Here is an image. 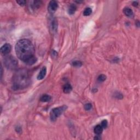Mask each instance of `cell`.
I'll return each mask as SVG.
<instances>
[{
    "label": "cell",
    "instance_id": "cell-13",
    "mask_svg": "<svg viewBox=\"0 0 140 140\" xmlns=\"http://www.w3.org/2000/svg\"><path fill=\"white\" fill-rule=\"evenodd\" d=\"M103 131V128L101 127V125H97L96 127H94V131L95 134H96L97 135H100L102 134Z\"/></svg>",
    "mask_w": 140,
    "mask_h": 140
},
{
    "label": "cell",
    "instance_id": "cell-4",
    "mask_svg": "<svg viewBox=\"0 0 140 140\" xmlns=\"http://www.w3.org/2000/svg\"><path fill=\"white\" fill-rule=\"evenodd\" d=\"M67 108V106L63 105L62 106L54 108L51 110L50 112V118L51 121H55L58 117H59Z\"/></svg>",
    "mask_w": 140,
    "mask_h": 140
},
{
    "label": "cell",
    "instance_id": "cell-7",
    "mask_svg": "<svg viewBox=\"0 0 140 140\" xmlns=\"http://www.w3.org/2000/svg\"><path fill=\"white\" fill-rule=\"evenodd\" d=\"M50 23V29L53 33H55L57 30V21L55 18L51 20Z\"/></svg>",
    "mask_w": 140,
    "mask_h": 140
},
{
    "label": "cell",
    "instance_id": "cell-10",
    "mask_svg": "<svg viewBox=\"0 0 140 140\" xmlns=\"http://www.w3.org/2000/svg\"><path fill=\"white\" fill-rule=\"evenodd\" d=\"M42 5V1H33L31 2V7L32 9L35 10L38 9Z\"/></svg>",
    "mask_w": 140,
    "mask_h": 140
},
{
    "label": "cell",
    "instance_id": "cell-2",
    "mask_svg": "<svg viewBox=\"0 0 140 140\" xmlns=\"http://www.w3.org/2000/svg\"><path fill=\"white\" fill-rule=\"evenodd\" d=\"M30 84V77L26 69H20L14 73L12 79V87L15 90L27 88Z\"/></svg>",
    "mask_w": 140,
    "mask_h": 140
},
{
    "label": "cell",
    "instance_id": "cell-23",
    "mask_svg": "<svg viewBox=\"0 0 140 140\" xmlns=\"http://www.w3.org/2000/svg\"><path fill=\"white\" fill-rule=\"evenodd\" d=\"M16 131H17L18 133H19V132H21V127H17V128H16Z\"/></svg>",
    "mask_w": 140,
    "mask_h": 140
},
{
    "label": "cell",
    "instance_id": "cell-11",
    "mask_svg": "<svg viewBox=\"0 0 140 140\" xmlns=\"http://www.w3.org/2000/svg\"><path fill=\"white\" fill-rule=\"evenodd\" d=\"M72 90V87L69 83L65 84L63 87V91L66 94H69Z\"/></svg>",
    "mask_w": 140,
    "mask_h": 140
},
{
    "label": "cell",
    "instance_id": "cell-14",
    "mask_svg": "<svg viewBox=\"0 0 140 140\" xmlns=\"http://www.w3.org/2000/svg\"><path fill=\"white\" fill-rule=\"evenodd\" d=\"M51 96L45 94L42 96L41 99H40V101L42 102H48L49 101H51Z\"/></svg>",
    "mask_w": 140,
    "mask_h": 140
},
{
    "label": "cell",
    "instance_id": "cell-6",
    "mask_svg": "<svg viewBox=\"0 0 140 140\" xmlns=\"http://www.w3.org/2000/svg\"><path fill=\"white\" fill-rule=\"evenodd\" d=\"M12 49V46L9 43H5L2 46L1 48V53L2 55L6 56L11 52Z\"/></svg>",
    "mask_w": 140,
    "mask_h": 140
},
{
    "label": "cell",
    "instance_id": "cell-19",
    "mask_svg": "<svg viewBox=\"0 0 140 140\" xmlns=\"http://www.w3.org/2000/svg\"><path fill=\"white\" fill-rule=\"evenodd\" d=\"M114 96L118 99H121L123 98V95H122L121 93H119V92H116V93H115V95H114Z\"/></svg>",
    "mask_w": 140,
    "mask_h": 140
},
{
    "label": "cell",
    "instance_id": "cell-5",
    "mask_svg": "<svg viewBox=\"0 0 140 140\" xmlns=\"http://www.w3.org/2000/svg\"><path fill=\"white\" fill-rule=\"evenodd\" d=\"M58 8V3L56 1H51L49 3L48 7V11L51 14H53L55 12Z\"/></svg>",
    "mask_w": 140,
    "mask_h": 140
},
{
    "label": "cell",
    "instance_id": "cell-15",
    "mask_svg": "<svg viewBox=\"0 0 140 140\" xmlns=\"http://www.w3.org/2000/svg\"><path fill=\"white\" fill-rule=\"evenodd\" d=\"M92 13V9L89 7L86 8L83 12V15L84 16H89Z\"/></svg>",
    "mask_w": 140,
    "mask_h": 140
},
{
    "label": "cell",
    "instance_id": "cell-3",
    "mask_svg": "<svg viewBox=\"0 0 140 140\" xmlns=\"http://www.w3.org/2000/svg\"><path fill=\"white\" fill-rule=\"evenodd\" d=\"M4 64L7 69L14 70L18 66V62L12 55H6L4 58Z\"/></svg>",
    "mask_w": 140,
    "mask_h": 140
},
{
    "label": "cell",
    "instance_id": "cell-9",
    "mask_svg": "<svg viewBox=\"0 0 140 140\" xmlns=\"http://www.w3.org/2000/svg\"><path fill=\"white\" fill-rule=\"evenodd\" d=\"M123 12L127 17L129 18H133L134 17V13L133 10L129 7H125L123 9Z\"/></svg>",
    "mask_w": 140,
    "mask_h": 140
},
{
    "label": "cell",
    "instance_id": "cell-1",
    "mask_svg": "<svg viewBox=\"0 0 140 140\" xmlns=\"http://www.w3.org/2000/svg\"><path fill=\"white\" fill-rule=\"evenodd\" d=\"M15 51L18 57L27 65H33L37 61L35 47L29 39H21L18 41L15 45Z\"/></svg>",
    "mask_w": 140,
    "mask_h": 140
},
{
    "label": "cell",
    "instance_id": "cell-17",
    "mask_svg": "<svg viewBox=\"0 0 140 140\" xmlns=\"http://www.w3.org/2000/svg\"><path fill=\"white\" fill-rule=\"evenodd\" d=\"M106 79V76L105 75H103V74L99 75L97 77V81L100 83L103 82L105 81Z\"/></svg>",
    "mask_w": 140,
    "mask_h": 140
},
{
    "label": "cell",
    "instance_id": "cell-16",
    "mask_svg": "<svg viewBox=\"0 0 140 140\" xmlns=\"http://www.w3.org/2000/svg\"><path fill=\"white\" fill-rule=\"evenodd\" d=\"M72 66H73L74 67H79L82 66V63L80 61L76 60V61H73L72 63Z\"/></svg>",
    "mask_w": 140,
    "mask_h": 140
},
{
    "label": "cell",
    "instance_id": "cell-20",
    "mask_svg": "<svg viewBox=\"0 0 140 140\" xmlns=\"http://www.w3.org/2000/svg\"><path fill=\"white\" fill-rule=\"evenodd\" d=\"M92 108V105L90 103H88L85 104L84 106V109L86 111H89V110H90Z\"/></svg>",
    "mask_w": 140,
    "mask_h": 140
},
{
    "label": "cell",
    "instance_id": "cell-18",
    "mask_svg": "<svg viewBox=\"0 0 140 140\" xmlns=\"http://www.w3.org/2000/svg\"><path fill=\"white\" fill-rule=\"evenodd\" d=\"M101 127H102L103 129H106L108 126V121L107 120H106V119L103 120L101 122Z\"/></svg>",
    "mask_w": 140,
    "mask_h": 140
},
{
    "label": "cell",
    "instance_id": "cell-22",
    "mask_svg": "<svg viewBox=\"0 0 140 140\" xmlns=\"http://www.w3.org/2000/svg\"><path fill=\"white\" fill-rule=\"evenodd\" d=\"M133 5L134 7H137L138 5H139V3H138L137 1H134L133 2Z\"/></svg>",
    "mask_w": 140,
    "mask_h": 140
},
{
    "label": "cell",
    "instance_id": "cell-21",
    "mask_svg": "<svg viewBox=\"0 0 140 140\" xmlns=\"http://www.w3.org/2000/svg\"><path fill=\"white\" fill-rule=\"evenodd\" d=\"M17 3L20 6H24L25 5L26 1H17Z\"/></svg>",
    "mask_w": 140,
    "mask_h": 140
},
{
    "label": "cell",
    "instance_id": "cell-12",
    "mask_svg": "<svg viewBox=\"0 0 140 140\" xmlns=\"http://www.w3.org/2000/svg\"><path fill=\"white\" fill-rule=\"evenodd\" d=\"M76 10H77L76 6L74 5V4H71V5L69 6V9H68V13H69V14L70 15H72L75 13Z\"/></svg>",
    "mask_w": 140,
    "mask_h": 140
},
{
    "label": "cell",
    "instance_id": "cell-8",
    "mask_svg": "<svg viewBox=\"0 0 140 140\" xmlns=\"http://www.w3.org/2000/svg\"><path fill=\"white\" fill-rule=\"evenodd\" d=\"M46 74H47V68L46 67L44 66L41 69V71L37 76V79L38 80H42L45 77Z\"/></svg>",
    "mask_w": 140,
    "mask_h": 140
}]
</instances>
